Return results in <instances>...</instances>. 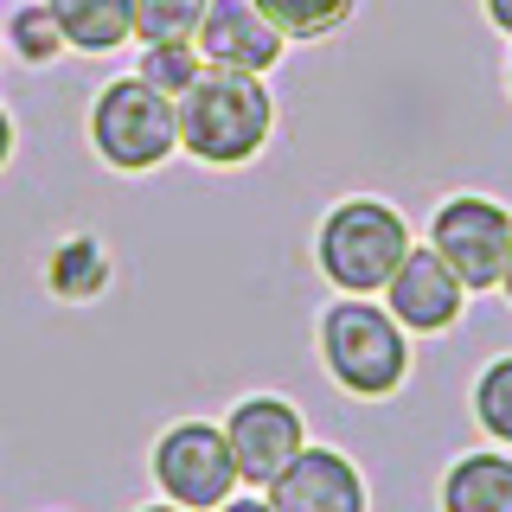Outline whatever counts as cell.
Here are the masks:
<instances>
[{
    "label": "cell",
    "instance_id": "1",
    "mask_svg": "<svg viewBox=\"0 0 512 512\" xmlns=\"http://www.w3.org/2000/svg\"><path fill=\"white\" fill-rule=\"evenodd\" d=\"M276 135V96L263 77L250 71H218L205 64L180 96V154H192L199 167H250Z\"/></svg>",
    "mask_w": 512,
    "mask_h": 512
},
{
    "label": "cell",
    "instance_id": "2",
    "mask_svg": "<svg viewBox=\"0 0 512 512\" xmlns=\"http://www.w3.org/2000/svg\"><path fill=\"white\" fill-rule=\"evenodd\" d=\"M314 352L327 378L359 404L397 397L410 378V333L391 320L378 295H333L314 320Z\"/></svg>",
    "mask_w": 512,
    "mask_h": 512
},
{
    "label": "cell",
    "instance_id": "3",
    "mask_svg": "<svg viewBox=\"0 0 512 512\" xmlns=\"http://www.w3.org/2000/svg\"><path fill=\"white\" fill-rule=\"evenodd\" d=\"M410 218L391 199L352 192V199L327 205V218L314 224V269L340 295H384V282L397 276V263L410 256Z\"/></svg>",
    "mask_w": 512,
    "mask_h": 512
},
{
    "label": "cell",
    "instance_id": "4",
    "mask_svg": "<svg viewBox=\"0 0 512 512\" xmlns=\"http://www.w3.org/2000/svg\"><path fill=\"white\" fill-rule=\"evenodd\" d=\"M90 148L109 173H154L180 154V103L160 96L154 84H141L135 71L109 77L90 96Z\"/></svg>",
    "mask_w": 512,
    "mask_h": 512
},
{
    "label": "cell",
    "instance_id": "5",
    "mask_svg": "<svg viewBox=\"0 0 512 512\" xmlns=\"http://www.w3.org/2000/svg\"><path fill=\"white\" fill-rule=\"evenodd\" d=\"M148 474H154V487L186 512H218L244 487V480H237V461H231V442H224V423H205V416H186V423L160 429L154 455H148Z\"/></svg>",
    "mask_w": 512,
    "mask_h": 512
},
{
    "label": "cell",
    "instance_id": "6",
    "mask_svg": "<svg viewBox=\"0 0 512 512\" xmlns=\"http://www.w3.org/2000/svg\"><path fill=\"white\" fill-rule=\"evenodd\" d=\"M423 244L455 269L468 295H487V288H500V276H506L512 212L500 199H487V192H455V199H442L436 212H429V237H423Z\"/></svg>",
    "mask_w": 512,
    "mask_h": 512
},
{
    "label": "cell",
    "instance_id": "7",
    "mask_svg": "<svg viewBox=\"0 0 512 512\" xmlns=\"http://www.w3.org/2000/svg\"><path fill=\"white\" fill-rule=\"evenodd\" d=\"M224 442H231L237 480H244V487H269V480L308 448V416L276 391H250L224 416Z\"/></svg>",
    "mask_w": 512,
    "mask_h": 512
},
{
    "label": "cell",
    "instance_id": "8",
    "mask_svg": "<svg viewBox=\"0 0 512 512\" xmlns=\"http://www.w3.org/2000/svg\"><path fill=\"white\" fill-rule=\"evenodd\" d=\"M205 64L218 71H250V77H269L288 52V32L269 20L256 0H205V20L192 32Z\"/></svg>",
    "mask_w": 512,
    "mask_h": 512
},
{
    "label": "cell",
    "instance_id": "9",
    "mask_svg": "<svg viewBox=\"0 0 512 512\" xmlns=\"http://www.w3.org/2000/svg\"><path fill=\"white\" fill-rule=\"evenodd\" d=\"M378 301L391 308V320L410 333V340H423V333H448V327H455L461 308H468V288H461V276L429 244H410V256L397 263V276L384 282Z\"/></svg>",
    "mask_w": 512,
    "mask_h": 512
},
{
    "label": "cell",
    "instance_id": "10",
    "mask_svg": "<svg viewBox=\"0 0 512 512\" xmlns=\"http://www.w3.org/2000/svg\"><path fill=\"white\" fill-rule=\"evenodd\" d=\"M263 500L276 512H365V474L346 448H327V442H308L288 468L263 487Z\"/></svg>",
    "mask_w": 512,
    "mask_h": 512
},
{
    "label": "cell",
    "instance_id": "11",
    "mask_svg": "<svg viewBox=\"0 0 512 512\" xmlns=\"http://www.w3.org/2000/svg\"><path fill=\"white\" fill-rule=\"evenodd\" d=\"M442 512H512V448H468L442 468Z\"/></svg>",
    "mask_w": 512,
    "mask_h": 512
},
{
    "label": "cell",
    "instance_id": "12",
    "mask_svg": "<svg viewBox=\"0 0 512 512\" xmlns=\"http://www.w3.org/2000/svg\"><path fill=\"white\" fill-rule=\"evenodd\" d=\"M45 7H52V20H58L71 52L103 58V52L135 39V0H45Z\"/></svg>",
    "mask_w": 512,
    "mask_h": 512
},
{
    "label": "cell",
    "instance_id": "13",
    "mask_svg": "<svg viewBox=\"0 0 512 512\" xmlns=\"http://www.w3.org/2000/svg\"><path fill=\"white\" fill-rule=\"evenodd\" d=\"M109 269H116L109 250L96 244L90 231H71L52 256H45V288H52L58 301H96L109 288Z\"/></svg>",
    "mask_w": 512,
    "mask_h": 512
},
{
    "label": "cell",
    "instance_id": "14",
    "mask_svg": "<svg viewBox=\"0 0 512 512\" xmlns=\"http://www.w3.org/2000/svg\"><path fill=\"white\" fill-rule=\"evenodd\" d=\"M256 7L288 32V45H314V39H333L359 13V0H256Z\"/></svg>",
    "mask_w": 512,
    "mask_h": 512
},
{
    "label": "cell",
    "instance_id": "15",
    "mask_svg": "<svg viewBox=\"0 0 512 512\" xmlns=\"http://www.w3.org/2000/svg\"><path fill=\"white\" fill-rule=\"evenodd\" d=\"M468 410L480 423V436L512 448V352H500L493 365L474 372V391H468Z\"/></svg>",
    "mask_w": 512,
    "mask_h": 512
},
{
    "label": "cell",
    "instance_id": "16",
    "mask_svg": "<svg viewBox=\"0 0 512 512\" xmlns=\"http://www.w3.org/2000/svg\"><path fill=\"white\" fill-rule=\"evenodd\" d=\"M0 45H7L13 58H26V64H52L58 52H71L45 0H26V7H13V20L0 26Z\"/></svg>",
    "mask_w": 512,
    "mask_h": 512
},
{
    "label": "cell",
    "instance_id": "17",
    "mask_svg": "<svg viewBox=\"0 0 512 512\" xmlns=\"http://www.w3.org/2000/svg\"><path fill=\"white\" fill-rule=\"evenodd\" d=\"M205 71V58H199V45L192 39H160V45H141V58H135V77L141 84H154L160 96H173L180 103L186 84Z\"/></svg>",
    "mask_w": 512,
    "mask_h": 512
},
{
    "label": "cell",
    "instance_id": "18",
    "mask_svg": "<svg viewBox=\"0 0 512 512\" xmlns=\"http://www.w3.org/2000/svg\"><path fill=\"white\" fill-rule=\"evenodd\" d=\"M205 20V0H135V39L160 45V39H192Z\"/></svg>",
    "mask_w": 512,
    "mask_h": 512
},
{
    "label": "cell",
    "instance_id": "19",
    "mask_svg": "<svg viewBox=\"0 0 512 512\" xmlns=\"http://www.w3.org/2000/svg\"><path fill=\"white\" fill-rule=\"evenodd\" d=\"M480 13L493 20V32H506V39H512V0H480Z\"/></svg>",
    "mask_w": 512,
    "mask_h": 512
},
{
    "label": "cell",
    "instance_id": "20",
    "mask_svg": "<svg viewBox=\"0 0 512 512\" xmlns=\"http://www.w3.org/2000/svg\"><path fill=\"white\" fill-rule=\"evenodd\" d=\"M218 512H276V506H269L263 493H231V500H224Z\"/></svg>",
    "mask_w": 512,
    "mask_h": 512
},
{
    "label": "cell",
    "instance_id": "21",
    "mask_svg": "<svg viewBox=\"0 0 512 512\" xmlns=\"http://www.w3.org/2000/svg\"><path fill=\"white\" fill-rule=\"evenodd\" d=\"M13 160V116H7V103H0V167Z\"/></svg>",
    "mask_w": 512,
    "mask_h": 512
},
{
    "label": "cell",
    "instance_id": "22",
    "mask_svg": "<svg viewBox=\"0 0 512 512\" xmlns=\"http://www.w3.org/2000/svg\"><path fill=\"white\" fill-rule=\"evenodd\" d=\"M141 512H186V506H173V500H154V506H141Z\"/></svg>",
    "mask_w": 512,
    "mask_h": 512
},
{
    "label": "cell",
    "instance_id": "23",
    "mask_svg": "<svg viewBox=\"0 0 512 512\" xmlns=\"http://www.w3.org/2000/svg\"><path fill=\"white\" fill-rule=\"evenodd\" d=\"M500 295L512 301V256H506V276H500Z\"/></svg>",
    "mask_w": 512,
    "mask_h": 512
},
{
    "label": "cell",
    "instance_id": "24",
    "mask_svg": "<svg viewBox=\"0 0 512 512\" xmlns=\"http://www.w3.org/2000/svg\"><path fill=\"white\" fill-rule=\"evenodd\" d=\"M506 90H512V58H506Z\"/></svg>",
    "mask_w": 512,
    "mask_h": 512
},
{
    "label": "cell",
    "instance_id": "25",
    "mask_svg": "<svg viewBox=\"0 0 512 512\" xmlns=\"http://www.w3.org/2000/svg\"><path fill=\"white\" fill-rule=\"evenodd\" d=\"M0 58H7V45H0Z\"/></svg>",
    "mask_w": 512,
    "mask_h": 512
}]
</instances>
